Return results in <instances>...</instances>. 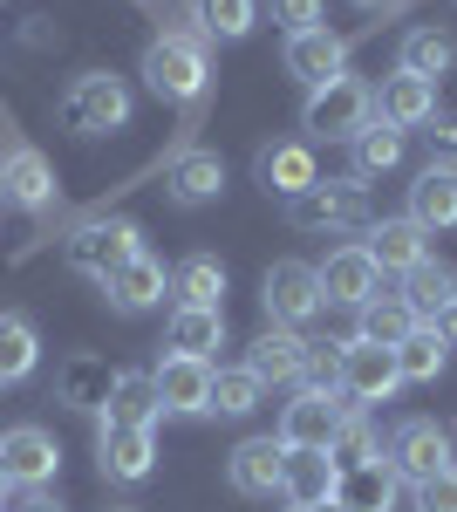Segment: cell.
<instances>
[{
    "instance_id": "32",
    "label": "cell",
    "mask_w": 457,
    "mask_h": 512,
    "mask_svg": "<svg viewBox=\"0 0 457 512\" xmlns=\"http://www.w3.org/2000/svg\"><path fill=\"white\" fill-rule=\"evenodd\" d=\"M191 21H198L205 41H239V35H253L260 0H191Z\"/></svg>"
},
{
    "instance_id": "15",
    "label": "cell",
    "mask_w": 457,
    "mask_h": 512,
    "mask_svg": "<svg viewBox=\"0 0 457 512\" xmlns=\"http://www.w3.org/2000/svg\"><path fill=\"white\" fill-rule=\"evenodd\" d=\"M164 294H171V274H164V260H151V253H130V260L103 280V301H110L116 315H151Z\"/></svg>"
},
{
    "instance_id": "17",
    "label": "cell",
    "mask_w": 457,
    "mask_h": 512,
    "mask_svg": "<svg viewBox=\"0 0 457 512\" xmlns=\"http://www.w3.org/2000/svg\"><path fill=\"white\" fill-rule=\"evenodd\" d=\"M287 76L307 82V89H321V82H335L348 76V41L342 35H328V28H307V35H287Z\"/></svg>"
},
{
    "instance_id": "46",
    "label": "cell",
    "mask_w": 457,
    "mask_h": 512,
    "mask_svg": "<svg viewBox=\"0 0 457 512\" xmlns=\"http://www.w3.org/2000/svg\"><path fill=\"white\" fill-rule=\"evenodd\" d=\"M0 492H7V465H0Z\"/></svg>"
},
{
    "instance_id": "40",
    "label": "cell",
    "mask_w": 457,
    "mask_h": 512,
    "mask_svg": "<svg viewBox=\"0 0 457 512\" xmlns=\"http://www.w3.org/2000/svg\"><path fill=\"white\" fill-rule=\"evenodd\" d=\"M273 21L287 35H307V28H321V0H273Z\"/></svg>"
},
{
    "instance_id": "3",
    "label": "cell",
    "mask_w": 457,
    "mask_h": 512,
    "mask_svg": "<svg viewBox=\"0 0 457 512\" xmlns=\"http://www.w3.org/2000/svg\"><path fill=\"white\" fill-rule=\"evenodd\" d=\"M369 219V198H362V178H314L307 192L287 198V226H301V233H355Z\"/></svg>"
},
{
    "instance_id": "12",
    "label": "cell",
    "mask_w": 457,
    "mask_h": 512,
    "mask_svg": "<svg viewBox=\"0 0 457 512\" xmlns=\"http://www.w3.org/2000/svg\"><path fill=\"white\" fill-rule=\"evenodd\" d=\"M389 465H396V478H410V485L437 478L444 465H451V437H444V424H437V417L396 424V437H389Z\"/></svg>"
},
{
    "instance_id": "26",
    "label": "cell",
    "mask_w": 457,
    "mask_h": 512,
    "mask_svg": "<svg viewBox=\"0 0 457 512\" xmlns=\"http://www.w3.org/2000/svg\"><path fill=\"white\" fill-rule=\"evenodd\" d=\"M110 383H116V369L103 362V355H69V362H62V376H55V396H62L69 410H96V417H103Z\"/></svg>"
},
{
    "instance_id": "39",
    "label": "cell",
    "mask_w": 457,
    "mask_h": 512,
    "mask_svg": "<svg viewBox=\"0 0 457 512\" xmlns=\"http://www.w3.org/2000/svg\"><path fill=\"white\" fill-rule=\"evenodd\" d=\"M417 512H457V465H444L437 478L417 485Z\"/></svg>"
},
{
    "instance_id": "30",
    "label": "cell",
    "mask_w": 457,
    "mask_h": 512,
    "mask_svg": "<svg viewBox=\"0 0 457 512\" xmlns=\"http://www.w3.org/2000/svg\"><path fill=\"white\" fill-rule=\"evenodd\" d=\"M253 171H260V185H267V192H280V198L307 192V185L321 178V171H314V144H267Z\"/></svg>"
},
{
    "instance_id": "38",
    "label": "cell",
    "mask_w": 457,
    "mask_h": 512,
    "mask_svg": "<svg viewBox=\"0 0 457 512\" xmlns=\"http://www.w3.org/2000/svg\"><path fill=\"white\" fill-rule=\"evenodd\" d=\"M328 458H335L342 472H355V465H369V458H382V437H376V424L348 410V417H342V431H335V444H328Z\"/></svg>"
},
{
    "instance_id": "35",
    "label": "cell",
    "mask_w": 457,
    "mask_h": 512,
    "mask_svg": "<svg viewBox=\"0 0 457 512\" xmlns=\"http://www.w3.org/2000/svg\"><path fill=\"white\" fill-rule=\"evenodd\" d=\"M260 396H267V383H260L246 362H239V369H212V410H219V417H253Z\"/></svg>"
},
{
    "instance_id": "24",
    "label": "cell",
    "mask_w": 457,
    "mask_h": 512,
    "mask_svg": "<svg viewBox=\"0 0 457 512\" xmlns=\"http://www.w3.org/2000/svg\"><path fill=\"white\" fill-rule=\"evenodd\" d=\"M396 465L389 458H369V465H355V472H342V485H335V506L342 512H389L396 506Z\"/></svg>"
},
{
    "instance_id": "22",
    "label": "cell",
    "mask_w": 457,
    "mask_h": 512,
    "mask_svg": "<svg viewBox=\"0 0 457 512\" xmlns=\"http://www.w3.org/2000/svg\"><path fill=\"white\" fill-rule=\"evenodd\" d=\"M410 219L423 233H451L457 226V164H423L410 185Z\"/></svg>"
},
{
    "instance_id": "20",
    "label": "cell",
    "mask_w": 457,
    "mask_h": 512,
    "mask_svg": "<svg viewBox=\"0 0 457 512\" xmlns=\"http://www.w3.org/2000/svg\"><path fill=\"white\" fill-rule=\"evenodd\" d=\"M362 246H369V260H376L382 274H410V267L430 260V233H423L410 212H403V219H376Z\"/></svg>"
},
{
    "instance_id": "27",
    "label": "cell",
    "mask_w": 457,
    "mask_h": 512,
    "mask_svg": "<svg viewBox=\"0 0 457 512\" xmlns=\"http://www.w3.org/2000/svg\"><path fill=\"white\" fill-rule=\"evenodd\" d=\"M103 417H110V424H144V431H151L157 417H164V403H157L151 369H116V383H110V403H103Z\"/></svg>"
},
{
    "instance_id": "36",
    "label": "cell",
    "mask_w": 457,
    "mask_h": 512,
    "mask_svg": "<svg viewBox=\"0 0 457 512\" xmlns=\"http://www.w3.org/2000/svg\"><path fill=\"white\" fill-rule=\"evenodd\" d=\"M410 328H423V321L410 315V301H403V294H376V301L362 308V335H369V342H382V349L410 342Z\"/></svg>"
},
{
    "instance_id": "9",
    "label": "cell",
    "mask_w": 457,
    "mask_h": 512,
    "mask_svg": "<svg viewBox=\"0 0 457 512\" xmlns=\"http://www.w3.org/2000/svg\"><path fill=\"white\" fill-rule=\"evenodd\" d=\"M96 472L110 478V485H137V478L157 472V431L144 424H96Z\"/></svg>"
},
{
    "instance_id": "19",
    "label": "cell",
    "mask_w": 457,
    "mask_h": 512,
    "mask_svg": "<svg viewBox=\"0 0 457 512\" xmlns=\"http://www.w3.org/2000/svg\"><path fill=\"white\" fill-rule=\"evenodd\" d=\"M164 192H171V205H185V212L212 205V198L226 192V158L219 151H178L171 171H164Z\"/></svg>"
},
{
    "instance_id": "7",
    "label": "cell",
    "mask_w": 457,
    "mask_h": 512,
    "mask_svg": "<svg viewBox=\"0 0 457 512\" xmlns=\"http://www.w3.org/2000/svg\"><path fill=\"white\" fill-rule=\"evenodd\" d=\"M260 301H267V321L273 328H301L314 321L328 301H321V274L307 260H273L267 280H260Z\"/></svg>"
},
{
    "instance_id": "43",
    "label": "cell",
    "mask_w": 457,
    "mask_h": 512,
    "mask_svg": "<svg viewBox=\"0 0 457 512\" xmlns=\"http://www.w3.org/2000/svg\"><path fill=\"white\" fill-rule=\"evenodd\" d=\"M430 328H437V335H444V342H451V349H457V308H451V315H437V321H430Z\"/></svg>"
},
{
    "instance_id": "41",
    "label": "cell",
    "mask_w": 457,
    "mask_h": 512,
    "mask_svg": "<svg viewBox=\"0 0 457 512\" xmlns=\"http://www.w3.org/2000/svg\"><path fill=\"white\" fill-rule=\"evenodd\" d=\"M14 512H62L55 499H48V485H28L21 499H14Z\"/></svg>"
},
{
    "instance_id": "11",
    "label": "cell",
    "mask_w": 457,
    "mask_h": 512,
    "mask_svg": "<svg viewBox=\"0 0 457 512\" xmlns=\"http://www.w3.org/2000/svg\"><path fill=\"white\" fill-rule=\"evenodd\" d=\"M314 274H321V301H335V308H369L382 294V267L369 260V246H335Z\"/></svg>"
},
{
    "instance_id": "2",
    "label": "cell",
    "mask_w": 457,
    "mask_h": 512,
    "mask_svg": "<svg viewBox=\"0 0 457 512\" xmlns=\"http://www.w3.org/2000/svg\"><path fill=\"white\" fill-rule=\"evenodd\" d=\"M369 123H376V89H369V82L335 76V82H321V89H307V110H301V130H307V137L355 144Z\"/></svg>"
},
{
    "instance_id": "10",
    "label": "cell",
    "mask_w": 457,
    "mask_h": 512,
    "mask_svg": "<svg viewBox=\"0 0 457 512\" xmlns=\"http://www.w3.org/2000/svg\"><path fill=\"white\" fill-rule=\"evenodd\" d=\"M342 417H348V403L335 390H301L287 410H280V444L287 451H328L335 444V431H342Z\"/></svg>"
},
{
    "instance_id": "47",
    "label": "cell",
    "mask_w": 457,
    "mask_h": 512,
    "mask_svg": "<svg viewBox=\"0 0 457 512\" xmlns=\"http://www.w3.org/2000/svg\"><path fill=\"white\" fill-rule=\"evenodd\" d=\"M110 512H137V506H110Z\"/></svg>"
},
{
    "instance_id": "21",
    "label": "cell",
    "mask_w": 457,
    "mask_h": 512,
    "mask_svg": "<svg viewBox=\"0 0 457 512\" xmlns=\"http://www.w3.org/2000/svg\"><path fill=\"white\" fill-rule=\"evenodd\" d=\"M335 485H342V465L328 451H287V472H280L287 506H335Z\"/></svg>"
},
{
    "instance_id": "14",
    "label": "cell",
    "mask_w": 457,
    "mask_h": 512,
    "mask_svg": "<svg viewBox=\"0 0 457 512\" xmlns=\"http://www.w3.org/2000/svg\"><path fill=\"white\" fill-rule=\"evenodd\" d=\"M0 465H7V485H48V478L62 472V444L41 431V424H14V431L0 437Z\"/></svg>"
},
{
    "instance_id": "28",
    "label": "cell",
    "mask_w": 457,
    "mask_h": 512,
    "mask_svg": "<svg viewBox=\"0 0 457 512\" xmlns=\"http://www.w3.org/2000/svg\"><path fill=\"white\" fill-rule=\"evenodd\" d=\"M212 349H226V308H171V355L212 362Z\"/></svg>"
},
{
    "instance_id": "16",
    "label": "cell",
    "mask_w": 457,
    "mask_h": 512,
    "mask_svg": "<svg viewBox=\"0 0 457 512\" xmlns=\"http://www.w3.org/2000/svg\"><path fill=\"white\" fill-rule=\"evenodd\" d=\"M280 472H287V444L280 437H246L226 458V485L239 499H273L280 492Z\"/></svg>"
},
{
    "instance_id": "1",
    "label": "cell",
    "mask_w": 457,
    "mask_h": 512,
    "mask_svg": "<svg viewBox=\"0 0 457 512\" xmlns=\"http://www.w3.org/2000/svg\"><path fill=\"white\" fill-rule=\"evenodd\" d=\"M144 82H151V96H164V103H198L205 82H212L205 35H198V28H171V35H157L151 48H144Z\"/></svg>"
},
{
    "instance_id": "5",
    "label": "cell",
    "mask_w": 457,
    "mask_h": 512,
    "mask_svg": "<svg viewBox=\"0 0 457 512\" xmlns=\"http://www.w3.org/2000/svg\"><path fill=\"white\" fill-rule=\"evenodd\" d=\"M62 253H69V267H76V274L110 280L130 253H144V226H137V219H89V226L69 233Z\"/></svg>"
},
{
    "instance_id": "42",
    "label": "cell",
    "mask_w": 457,
    "mask_h": 512,
    "mask_svg": "<svg viewBox=\"0 0 457 512\" xmlns=\"http://www.w3.org/2000/svg\"><path fill=\"white\" fill-rule=\"evenodd\" d=\"M430 144L437 151H457V117H430Z\"/></svg>"
},
{
    "instance_id": "4",
    "label": "cell",
    "mask_w": 457,
    "mask_h": 512,
    "mask_svg": "<svg viewBox=\"0 0 457 512\" xmlns=\"http://www.w3.org/2000/svg\"><path fill=\"white\" fill-rule=\"evenodd\" d=\"M62 123L76 137H110V130H123L130 123V89H123V76H110V69L76 76L69 96H62Z\"/></svg>"
},
{
    "instance_id": "18",
    "label": "cell",
    "mask_w": 457,
    "mask_h": 512,
    "mask_svg": "<svg viewBox=\"0 0 457 512\" xmlns=\"http://www.w3.org/2000/svg\"><path fill=\"white\" fill-rule=\"evenodd\" d=\"M437 117V82H423V76H382L376 89V123L382 130H423V123Z\"/></svg>"
},
{
    "instance_id": "31",
    "label": "cell",
    "mask_w": 457,
    "mask_h": 512,
    "mask_svg": "<svg viewBox=\"0 0 457 512\" xmlns=\"http://www.w3.org/2000/svg\"><path fill=\"white\" fill-rule=\"evenodd\" d=\"M171 294H178V308H226V267L212 253H191L171 274Z\"/></svg>"
},
{
    "instance_id": "8",
    "label": "cell",
    "mask_w": 457,
    "mask_h": 512,
    "mask_svg": "<svg viewBox=\"0 0 457 512\" xmlns=\"http://www.w3.org/2000/svg\"><path fill=\"white\" fill-rule=\"evenodd\" d=\"M55 192H62V185H55V164L41 158L35 144L7 137V144H0V198L41 219V212H55Z\"/></svg>"
},
{
    "instance_id": "45",
    "label": "cell",
    "mask_w": 457,
    "mask_h": 512,
    "mask_svg": "<svg viewBox=\"0 0 457 512\" xmlns=\"http://www.w3.org/2000/svg\"><path fill=\"white\" fill-rule=\"evenodd\" d=\"M287 512H342V506H287Z\"/></svg>"
},
{
    "instance_id": "33",
    "label": "cell",
    "mask_w": 457,
    "mask_h": 512,
    "mask_svg": "<svg viewBox=\"0 0 457 512\" xmlns=\"http://www.w3.org/2000/svg\"><path fill=\"white\" fill-rule=\"evenodd\" d=\"M41 362V335L28 315H0V383H21V376H35Z\"/></svg>"
},
{
    "instance_id": "29",
    "label": "cell",
    "mask_w": 457,
    "mask_h": 512,
    "mask_svg": "<svg viewBox=\"0 0 457 512\" xmlns=\"http://www.w3.org/2000/svg\"><path fill=\"white\" fill-rule=\"evenodd\" d=\"M396 69L403 76H423V82H444L457 69V41L444 28H410L403 48H396Z\"/></svg>"
},
{
    "instance_id": "25",
    "label": "cell",
    "mask_w": 457,
    "mask_h": 512,
    "mask_svg": "<svg viewBox=\"0 0 457 512\" xmlns=\"http://www.w3.org/2000/svg\"><path fill=\"white\" fill-rule=\"evenodd\" d=\"M403 301H410V315L430 328L437 315H451L457 308V267H444V260H423V267H410L403 274Z\"/></svg>"
},
{
    "instance_id": "6",
    "label": "cell",
    "mask_w": 457,
    "mask_h": 512,
    "mask_svg": "<svg viewBox=\"0 0 457 512\" xmlns=\"http://www.w3.org/2000/svg\"><path fill=\"white\" fill-rule=\"evenodd\" d=\"M335 390L348 396V410H362V403H389V396L403 390V369H396V349H382L369 335H348L342 342V383Z\"/></svg>"
},
{
    "instance_id": "44",
    "label": "cell",
    "mask_w": 457,
    "mask_h": 512,
    "mask_svg": "<svg viewBox=\"0 0 457 512\" xmlns=\"http://www.w3.org/2000/svg\"><path fill=\"white\" fill-rule=\"evenodd\" d=\"M355 7H369V14H376V7H396V0H355Z\"/></svg>"
},
{
    "instance_id": "37",
    "label": "cell",
    "mask_w": 457,
    "mask_h": 512,
    "mask_svg": "<svg viewBox=\"0 0 457 512\" xmlns=\"http://www.w3.org/2000/svg\"><path fill=\"white\" fill-rule=\"evenodd\" d=\"M396 164H403V130L369 123V130L355 137V178H382V171H396Z\"/></svg>"
},
{
    "instance_id": "13",
    "label": "cell",
    "mask_w": 457,
    "mask_h": 512,
    "mask_svg": "<svg viewBox=\"0 0 457 512\" xmlns=\"http://www.w3.org/2000/svg\"><path fill=\"white\" fill-rule=\"evenodd\" d=\"M157 403L164 417H212V362H191V355H164L151 369Z\"/></svg>"
},
{
    "instance_id": "23",
    "label": "cell",
    "mask_w": 457,
    "mask_h": 512,
    "mask_svg": "<svg viewBox=\"0 0 457 512\" xmlns=\"http://www.w3.org/2000/svg\"><path fill=\"white\" fill-rule=\"evenodd\" d=\"M246 369H253L260 383H301V369H307L301 328H267V335H253V349H246Z\"/></svg>"
},
{
    "instance_id": "34",
    "label": "cell",
    "mask_w": 457,
    "mask_h": 512,
    "mask_svg": "<svg viewBox=\"0 0 457 512\" xmlns=\"http://www.w3.org/2000/svg\"><path fill=\"white\" fill-rule=\"evenodd\" d=\"M444 355H451V342L437 328H410V342H396V369H403V383H437Z\"/></svg>"
}]
</instances>
